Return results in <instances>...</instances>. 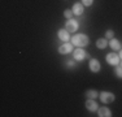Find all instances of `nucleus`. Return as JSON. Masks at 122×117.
<instances>
[{
    "instance_id": "20e7f679",
    "label": "nucleus",
    "mask_w": 122,
    "mask_h": 117,
    "mask_svg": "<svg viewBox=\"0 0 122 117\" xmlns=\"http://www.w3.org/2000/svg\"><path fill=\"white\" fill-rule=\"evenodd\" d=\"M107 61H108V64H110V65H117L120 63V57H118V55L112 52V53L107 55Z\"/></svg>"
},
{
    "instance_id": "6ab92c4d",
    "label": "nucleus",
    "mask_w": 122,
    "mask_h": 117,
    "mask_svg": "<svg viewBox=\"0 0 122 117\" xmlns=\"http://www.w3.org/2000/svg\"><path fill=\"white\" fill-rule=\"evenodd\" d=\"M68 63H69V66H73V65H74L73 61H68Z\"/></svg>"
},
{
    "instance_id": "f03ea898",
    "label": "nucleus",
    "mask_w": 122,
    "mask_h": 117,
    "mask_svg": "<svg viewBox=\"0 0 122 117\" xmlns=\"http://www.w3.org/2000/svg\"><path fill=\"white\" fill-rule=\"evenodd\" d=\"M100 98H101V101H103V103H107V104L112 103V101L114 100V95H113L112 92H107V91L101 92Z\"/></svg>"
},
{
    "instance_id": "f8f14e48",
    "label": "nucleus",
    "mask_w": 122,
    "mask_h": 117,
    "mask_svg": "<svg viewBox=\"0 0 122 117\" xmlns=\"http://www.w3.org/2000/svg\"><path fill=\"white\" fill-rule=\"evenodd\" d=\"M110 47L116 51H118V49H121V43L117 39H110Z\"/></svg>"
},
{
    "instance_id": "a211bd4d",
    "label": "nucleus",
    "mask_w": 122,
    "mask_h": 117,
    "mask_svg": "<svg viewBox=\"0 0 122 117\" xmlns=\"http://www.w3.org/2000/svg\"><path fill=\"white\" fill-rule=\"evenodd\" d=\"M92 1H94V0H82V4L86 5V7H90V5L92 4Z\"/></svg>"
},
{
    "instance_id": "f3484780",
    "label": "nucleus",
    "mask_w": 122,
    "mask_h": 117,
    "mask_svg": "<svg viewBox=\"0 0 122 117\" xmlns=\"http://www.w3.org/2000/svg\"><path fill=\"white\" fill-rule=\"evenodd\" d=\"M105 38H108V39H113V31L112 30H108L105 33Z\"/></svg>"
},
{
    "instance_id": "6e6552de",
    "label": "nucleus",
    "mask_w": 122,
    "mask_h": 117,
    "mask_svg": "<svg viewBox=\"0 0 122 117\" xmlns=\"http://www.w3.org/2000/svg\"><path fill=\"white\" fill-rule=\"evenodd\" d=\"M57 35H59V38L62 42H68L69 39H70V37H69V31L68 30H59V33H57Z\"/></svg>"
},
{
    "instance_id": "ddd939ff",
    "label": "nucleus",
    "mask_w": 122,
    "mask_h": 117,
    "mask_svg": "<svg viewBox=\"0 0 122 117\" xmlns=\"http://www.w3.org/2000/svg\"><path fill=\"white\" fill-rule=\"evenodd\" d=\"M107 44H108V42H107V39H104V38H100V39H97V42H96L97 48H105Z\"/></svg>"
},
{
    "instance_id": "dca6fc26",
    "label": "nucleus",
    "mask_w": 122,
    "mask_h": 117,
    "mask_svg": "<svg viewBox=\"0 0 122 117\" xmlns=\"http://www.w3.org/2000/svg\"><path fill=\"white\" fill-rule=\"evenodd\" d=\"M71 14H73V12H71L70 9H66L65 12H64V16H65L66 18H71Z\"/></svg>"
},
{
    "instance_id": "aec40b11",
    "label": "nucleus",
    "mask_w": 122,
    "mask_h": 117,
    "mask_svg": "<svg viewBox=\"0 0 122 117\" xmlns=\"http://www.w3.org/2000/svg\"><path fill=\"white\" fill-rule=\"evenodd\" d=\"M120 57L122 58V49H121V52H120Z\"/></svg>"
},
{
    "instance_id": "1a4fd4ad",
    "label": "nucleus",
    "mask_w": 122,
    "mask_h": 117,
    "mask_svg": "<svg viewBox=\"0 0 122 117\" xmlns=\"http://www.w3.org/2000/svg\"><path fill=\"white\" fill-rule=\"evenodd\" d=\"M86 108H87L88 111H91V112L96 111V109H97V104H96V101H94V100H91V99H88V100L86 101Z\"/></svg>"
},
{
    "instance_id": "9b49d317",
    "label": "nucleus",
    "mask_w": 122,
    "mask_h": 117,
    "mask_svg": "<svg viewBox=\"0 0 122 117\" xmlns=\"http://www.w3.org/2000/svg\"><path fill=\"white\" fill-rule=\"evenodd\" d=\"M99 116L100 117H109L112 115H110V111L108 108H100V109H99Z\"/></svg>"
},
{
    "instance_id": "f257e3e1",
    "label": "nucleus",
    "mask_w": 122,
    "mask_h": 117,
    "mask_svg": "<svg viewBox=\"0 0 122 117\" xmlns=\"http://www.w3.org/2000/svg\"><path fill=\"white\" fill-rule=\"evenodd\" d=\"M71 42H73L74 46L77 47H85L88 44V37L85 34H77L71 38Z\"/></svg>"
},
{
    "instance_id": "39448f33",
    "label": "nucleus",
    "mask_w": 122,
    "mask_h": 117,
    "mask_svg": "<svg viewBox=\"0 0 122 117\" xmlns=\"http://www.w3.org/2000/svg\"><path fill=\"white\" fill-rule=\"evenodd\" d=\"M90 69L94 73H97L99 70H100V63H99L96 58H91V60H90Z\"/></svg>"
},
{
    "instance_id": "7ed1b4c3",
    "label": "nucleus",
    "mask_w": 122,
    "mask_h": 117,
    "mask_svg": "<svg viewBox=\"0 0 122 117\" xmlns=\"http://www.w3.org/2000/svg\"><path fill=\"white\" fill-rule=\"evenodd\" d=\"M77 29H78V22L75 21V20L69 18V21L66 22V25H65V30H68V31H70V33H73V31H75Z\"/></svg>"
},
{
    "instance_id": "412c9836",
    "label": "nucleus",
    "mask_w": 122,
    "mask_h": 117,
    "mask_svg": "<svg viewBox=\"0 0 122 117\" xmlns=\"http://www.w3.org/2000/svg\"><path fill=\"white\" fill-rule=\"evenodd\" d=\"M121 66H122V63H121Z\"/></svg>"
},
{
    "instance_id": "2eb2a0df",
    "label": "nucleus",
    "mask_w": 122,
    "mask_h": 117,
    "mask_svg": "<svg viewBox=\"0 0 122 117\" xmlns=\"http://www.w3.org/2000/svg\"><path fill=\"white\" fill-rule=\"evenodd\" d=\"M114 72H116V74H117V77L122 78V66H117Z\"/></svg>"
},
{
    "instance_id": "0eeeda50",
    "label": "nucleus",
    "mask_w": 122,
    "mask_h": 117,
    "mask_svg": "<svg viewBox=\"0 0 122 117\" xmlns=\"http://www.w3.org/2000/svg\"><path fill=\"white\" fill-rule=\"evenodd\" d=\"M71 51H73V46L69 44V43H65V44H62V46L59 47V52H60V53H62V55L69 53V52H71Z\"/></svg>"
},
{
    "instance_id": "4468645a",
    "label": "nucleus",
    "mask_w": 122,
    "mask_h": 117,
    "mask_svg": "<svg viewBox=\"0 0 122 117\" xmlns=\"http://www.w3.org/2000/svg\"><path fill=\"white\" fill-rule=\"evenodd\" d=\"M86 95H87V98H88V99H95L99 94H97L96 90H88V91L86 92Z\"/></svg>"
},
{
    "instance_id": "423d86ee",
    "label": "nucleus",
    "mask_w": 122,
    "mask_h": 117,
    "mask_svg": "<svg viewBox=\"0 0 122 117\" xmlns=\"http://www.w3.org/2000/svg\"><path fill=\"white\" fill-rule=\"evenodd\" d=\"M73 55H74V58H75V60L82 61L83 58L86 57V51H83V49L79 47L78 49H75V51H74V53H73Z\"/></svg>"
},
{
    "instance_id": "9d476101",
    "label": "nucleus",
    "mask_w": 122,
    "mask_h": 117,
    "mask_svg": "<svg viewBox=\"0 0 122 117\" xmlns=\"http://www.w3.org/2000/svg\"><path fill=\"white\" fill-rule=\"evenodd\" d=\"M71 11H73L74 14H78V16H79V14L83 13V5L79 4V3H75V4L73 5V9Z\"/></svg>"
}]
</instances>
